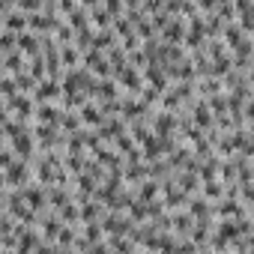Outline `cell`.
I'll use <instances>...</instances> for the list:
<instances>
[{
    "label": "cell",
    "mask_w": 254,
    "mask_h": 254,
    "mask_svg": "<svg viewBox=\"0 0 254 254\" xmlns=\"http://www.w3.org/2000/svg\"><path fill=\"white\" fill-rule=\"evenodd\" d=\"M60 93H63V87H57V78H54V75L42 78L39 87H36V99H39V102H51V99H57Z\"/></svg>",
    "instance_id": "6da1fadb"
},
{
    "label": "cell",
    "mask_w": 254,
    "mask_h": 254,
    "mask_svg": "<svg viewBox=\"0 0 254 254\" xmlns=\"http://www.w3.org/2000/svg\"><path fill=\"white\" fill-rule=\"evenodd\" d=\"M102 227H105V233H111V236H126V233H132V230H129V222H126V219H117V215H108V219L102 222Z\"/></svg>",
    "instance_id": "7a4b0ae2"
},
{
    "label": "cell",
    "mask_w": 254,
    "mask_h": 254,
    "mask_svg": "<svg viewBox=\"0 0 254 254\" xmlns=\"http://www.w3.org/2000/svg\"><path fill=\"white\" fill-rule=\"evenodd\" d=\"M87 69H93V72H99V75H108V60H105V54H102L99 48L87 54Z\"/></svg>",
    "instance_id": "3957f363"
},
{
    "label": "cell",
    "mask_w": 254,
    "mask_h": 254,
    "mask_svg": "<svg viewBox=\"0 0 254 254\" xmlns=\"http://www.w3.org/2000/svg\"><path fill=\"white\" fill-rule=\"evenodd\" d=\"M36 120H39V123H57V120H60V114H57V108H54V105L42 102L39 108H36Z\"/></svg>",
    "instance_id": "277c9868"
},
{
    "label": "cell",
    "mask_w": 254,
    "mask_h": 254,
    "mask_svg": "<svg viewBox=\"0 0 254 254\" xmlns=\"http://www.w3.org/2000/svg\"><path fill=\"white\" fill-rule=\"evenodd\" d=\"M30 27L33 30H54L57 27V18H45L42 12H30Z\"/></svg>",
    "instance_id": "5b68a950"
},
{
    "label": "cell",
    "mask_w": 254,
    "mask_h": 254,
    "mask_svg": "<svg viewBox=\"0 0 254 254\" xmlns=\"http://www.w3.org/2000/svg\"><path fill=\"white\" fill-rule=\"evenodd\" d=\"M21 63H24V51H21V54L6 51V63H3V69L9 72V75H18V72H21Z\"/></svg>",
    "instance_id": "8992f818"
},
{
    "label": "cell",
    "mask_w": 254,
    "mask_h": 254,
    "mask_svg": "<svg viewBox=\"0 0 254 254\" xmlns=\"http://www.w3.org/2000/svg\"><path fill=\"white\" fill-rule=\"evenodd\" d=\"M18 48L36 57V51H39V45H36V36H33V33H24V30H21V36H18Z\"/></svg>",
    "instance_id": "52a82bcc"
},
{
    "label": "cell",
    "mask_w": 254,
    "mask_h": 254,
    "mask_svg": "<svg viewBox=\"0 0 254 254\" xmlns=\"http://www.w3.org/2000/svg\"><path fill=\"white\" fill-rule=\"evenodd\" d=\"M21 192H24V198H27V203H30L33 209H42V203L48 200V198H45L39 189H21Z\"/></svg>",
    "instance_id": "ba28073f"
},
{
    "label": "cell",
    "mask_w": 254,
    "mask_h": 254,
    "mask_svg": "<svg viewBox=\"0 0 254 254\" xmlns=\"http://www.w3.org/2000/svg\"><path fill=\"white\" fill-rule=\"evenodd\" d=\"M60 230H63V225H60L57 219H48V222L42 225V236H45V239H57Z\"/></svg>",
    "instance_id": "9c48e42d"
},
{
    "label": "cell",
    "mask_w": 254,
    "mask_h": 254,
    "mask_svg": "<svg viewBox=\"0 0 254 254\" xmlns=\"http://www.w3.org/2000/svg\"><path fill=\"white\" fill-rule=\"evenodd\" d=\"M219 215H222V219H227V215H242V206H239L236 200H225V203L219 206Z\"/></svg>",
    "instance_id": "30bf717a"
},
{
    "label": "cell",
    "mask_w": 254,
    "mask_h": 254,
    "mask_svg": "<svg viewBox=\"0 0 254 254\" xmlns=\"http://www.w3.org/2000/svg\"><path fill=\"white\" fill-rule=\"evenodd\" d=\"M81 120H84V123H102V114H99V108H96V105H84V111H81Z\"/></svg>",
    "instance_id": "8fae6325"
},
{
    "label": "cell",
    "mask_w": 254,
    "mask_h": 254,
    "mask_svg": "<svg viewBox=\"0 0 254 254\" xmlns=\"http://www.w3.org/2000/svg\"><path fill=\"white\" fill-rule=\"evenodd\" d=\"M60 60H63V66H75V63H78V51H75V48H69V45H63Z\"/></svg>",
    "instance_id": "7c38bea8"
},
{
    "label": "cell",
    "mask_w": 254,
    "mask_h": 254,
    "mask_svg": "<svg viewBox=\"0 0 254 254\" xmlns=\"http://www.w3.org/2000/svg\"><path fill=\"white\" fill-rule=\"evenodd\" d=\"M203 195H206V198H222V186H219V179H206Z\"/></svg>",
    "instance_id": "4fadbf2b"
},
{
    "label": "cell",
    "mask_w": 254,
    "mask_h": 254,
    "mask_svg": "<svg viewBox=\"0 0 254 254\" xmlns=\"http://www.w3.org/2000/svg\"><path fill=\"white\" fill-rule=\"evenodd\" d=\"M99 212H102L99 203H87V206L81 209V219H84V222H93V219H99Z\"/></svg>",
    "instance_id": "5bb4252c"
},
{
    "label": "cell",
    "mask_w": 254,
    "mask_h": 254,
    "mask_svg": "<svg viewBox=\"0 0 254 254\" xmlns=\"http://www.w3.org/2000/svg\"><path fill=\"white\" fill-rule=\"evenodd\" d=\"M189 212L195 215V219H203V215L209 212V209H206V200H195V203L189 206Z\"/></svg>",
    "instance_id": "9a60e30c"
},
{
    "label": "cell",
    "mask_w": 254,
    "mask_h": 254,
    "mask_svg": "<svg viewBox=\"0 0 254 254\" xmlns=\"http://www.w3.org/2000/svg\"><path fill=\"white\" fill-rule=\"evenodd\" d=\"M195 120H198L200 126H209V123H212V117H209V111H206L203 105H198V111H195Z\"/></svg>",
    "instance_id": "2e32d148"
},
{
    "label": "cell",
    "mask_w": 254,
    "mask_h": 254,
    "mask_svg": "<svg viewBox=\"0 0 254 254\" xmlns=\"http://www.w3.org/2000/svg\"><path fill=\"white\" fill-rule=\"evenodd\" d=\"M48 200H51V203H69V195H66V192H57V189H54V192L48 195Z\"/></svg>",
    "instance_id": "e0dca14e"
},
{
    "label": "cell",
    "mask_w": 254,
    "mask_h": 254,
    "mask_svg": "<svg viewBox=\"0 0 254 254\" xmlns=\"http://www.w3.org/2000/svg\"><path fill=\"white\" fill-rule=\"evenodd\" d=\"M15 39H18V36H15L12 30H6V33H3V51H12V45H15Z\"/></svg>",
    "instance_id": "ac0fdd59"
},
{
    "label": "cell",
    "mask_w": 254,
    "mask_h": 254,
    "mask_svg": "<svg viewBox=\"0 0 254 254\" xmlns=\"http://www.w3.org/2000/svg\"><path fill=\"white\" fill-rule=\"evenodd\" d=\"M242 198H245V200H254V186H251V183H245V189H242Z\"/></svg>",
    "instance_id": "d6986e66"
},
{
    "label": "cell",
    "mask_w": 254,
    "mask_h": 254,
    "mask_svg": "<svg viewBox=\"0 0 254 254\" xmlns=\"http://www.w3.org/2000/svg\"><path fill=\"white\" fill-rule=\"evenodd\" d=\"M248 117H251V120H254V102H251V105H248Z\"/></svg>",
    "instance_id": "ffe728a7"
},
{
    "label": "cell",
    "mask_w": 254,
    "mask_h": 254,
    "mask_svg": "<svg viewBox=\"0 0 254 254\" xmlns=\"http://www.w3.org/2000/svg\"><path fill=\"white\" fill-rule=\"evenodd\" d=\"M81 3H84V6H93V3H99V0H81Z\"/></svg>",
    "instance_id": "44dd1931"
}]
</instances>
